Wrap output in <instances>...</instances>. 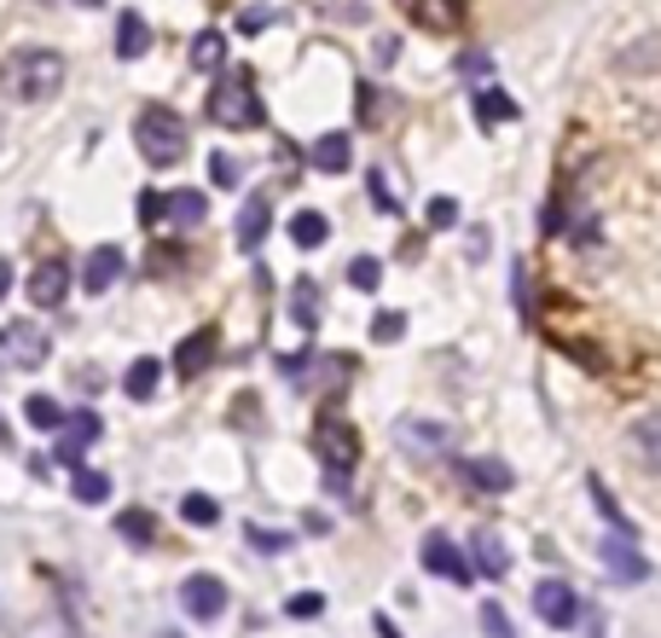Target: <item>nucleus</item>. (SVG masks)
<instances>
[{"label": "nucleus", "instance_id": "1", "mask_svg": "<svg viewBox=\"0 0 661 638\" xmlns=\"http://www.w3.org/2000/svg\"><path fill=\"white\" fill-rule=\"evenodd\" d=\"M0 88L18 105H47V99L64 93V59L53 47H12L0 59Z\"/></svg>", "mask_w": 661, "mask_h": 638}, {"label": "nucleus", "instance_id": "2", "mask_svg": "<svg viewBox=\"0 0 661 638\" xmlns=\"http://www.w3.org/2000/svg\"><path fill=\"white\" fill-rule=\"evenodd\" d=\"M186 123L180 111L168 105H140V116H134V145H140V157L151 163V169H175V163L186 157Z\"/></svg>", "mask_w": 661, "mask_h": 638}, {"label": "nucleus", "instance_id": "3", "mask_svg": "<svg viewBox=\"0 0 661 638\" xmlns=\"http://www.w3.org/2000/svg\"><path fill=\"white\" fill-rule=\"evenodd\" d=\"M209 123L215 128H262L267 111L256 99V81H250V71H220L215 88H209Z\"/></svg>", "mask_w": 661, "mask_h": 638}, {"label": "nucleus", "instance_id": "4", "mask_svg": "<svg viewBox=\"0 0 661 638\" xmlns=\"http://www.w3.org/2000/svg\"><path fill=\"white\" fill-rule=\"evenodd\" d=\"M395 447H401L412 464H441V459L453 452V424H441V418H423V412H406V418H395Z\"/></svg>", "mask_w": 661, "mask_h": 638}, {"label": "nucleus", "instance_id": "5", "mask_svg": "<svg viewBox=\"0 0 661 638\" xmlns=\"http://www.w3.org/2000/svg\"><path fill=\"white\" fill-rule=\"evenodd\" d=\"M47 355H53V343H47V331L36 326V319L0 326V372H41Z\"/></svg>", "mask_w": 661, "mask_h": 638}, {"label": "nucleus", "instance_id": "6", "mask_svg": "<svg viewBox=\"0 0 661 638\" xmlns=\"http://www.w3.org/2000/svg\"><path fill=\"white\" fill-rule=\"evenodd\" d=\"M314 452H319V464L336 470V476H348L354 459H360V435H354L348 418H336V412H319V424H314Z\"/></svg>", "mask_w": 661, "mask_h": 638}, {"label": "nucleus", "instance_id": "7", "mask_svg": "<svg viewBox=\"0 0 661 638\" xmlns=\"http://www.w3.org/2000/svg\"><path fill=\"white\" fill-rule=\"evenodd\" d=\"M418 563L430 569V575H441L447 586H470L476 580V569H470V558L459 551V540H453V534H423V546H418Z\"/></svg>", "mask_w": 661, "mask_h": 638}, {"label": "nucleus", "instance_id": "8", "mask_svg": "<svg viewBox=\"0 0 661 638\" xmlns=\"http://www.w3.org/2000/svg\"><path fill=\"white\" fill-rule=\"evenodd\" d=\"M534 615L546 621V627H557V633H569L574 621L586 615V603H581V592H574L569 580H539L534 586Z\"/></svg>", "mask_w": 661, "mask_h": 638}, {"label": "nucleus", "instance_id": "9", "mask_svg": "<svg viewBox=\"0 0 661 638\" xmlns=\"http://www.w3.org/2000/svg\"><path fill=\"white\" fill-rule=\"evenodd\" d=\"M180 610L192 621H220L227 615V580L220 575H186L180 580Z\"/></svg>", "mask_w": 661, "mask_h": 638}, {"label": "nucleus", "instance_id": "10", "mask_svg": "<svg viewBox=\"0 0 661 638\" xmlns=\"http://www.w3.org/2000/svg\"><path fill=\"white\" fill-rule=\"evenodd\" d=\"M598 558H603V569H609L615 586H644L650 580V563H644V551L626 540V534H609V540L598 546Z\"/></svg>", "mask_w": 661, "mask_h": 638}, {"label": "nucleus", "instance_id": "11", "mask_svg": "<svg viewBox=\"0 0 661 638\" xmlns=\"http://www.w3.org/2000/svg\"><path fill=\"white\" fill-rule=\"evenodd\" d=\"M99 430H105V418L99 412H64V435H59V459L71 464V470H81V459H88V447L99 442Z\"/></svg>", "mask_w": 661, "mask_h": 638}, {"label": "nucleus", "instance_id": "12", "mask_svg": "<svg viewBox=\"0 0 661 638\" xmlns=\"http://www.w3.org/2000/svg\"><path fill=\"white\" fill-rule=\"evenodd\" d=\"M470 569H476L482 580H505V575H511V546H505L494 528L470 534Z\"/></svg>", "mask_w": 661, "mask_h": 638}, {"label": "nucleus", "instance_id": "13", "mask_svg": "<svg viewBox=\"0 0 661 638\" xmlns=\"http://www.w3.org/2000/svg\"><path fill=\"white\" fill-rule=\"evenodd\" d=\"M24 291H29V302H36V308H59V302L71 296V267L53 261V256L36 261V273H29Z\"/></svg>", "mask_w": 661, "mask_h": 638}, {"label": "nucleus", "instance_id": "14", "mask_svg": "<svg viewBox=\"0 0 661 638\" xmlns=\"http://www.w3.org/2000/svg\"><path fill=\"white\" fill-rule=\"evenodd\" d=\"M412 24L430 29V36H459L465 29V0H412Z\"/></svg>", "mask_w": 661, "mask_h": 638}, {"label": "nucleus", "instance_id": "15", "mask_svg": "<svg viewBox=\"0 0 661 638\" xmlns=\"http://www.w3.org/2000/svg\"><path fill=\"white\" fill-rule=\"evenodd\" d=\"M123 267H128V256H123V250H116V244H99L93 256L81 261V291H88V296H105L111 284L123 279Z\"/></svg>", "mask_w": 661, "mask_h": 638}, {"label": "nucleus", "instance_id": "16", "mask_svg": "<svg viewBox=\"0 0 661 638\" xmlns=\"http://www.w3.org/2000/svg\"><path fill=\"white\" fill-rule=\"evenodd\" d=\"M626 447H633V464L661 476V412H644L633 430H626Z\"/></svg>", "mask_w": 661, "mask_h": 638}, {"label": "nucleus", "instance_id": "17", "mask_svg": "<svg viewBox=\"0 0 661 638\" xmlns=\"http://www.w3.org/2000/svg\"><path fill=\"white\" fill-rule=\"evenodd\" d=\"M267 227H274V192H250L239 209V250H262Z\"/></svg>", "mask_w": 661, "mask_h": 638}, {"label": "nucleus", "instance_id": "18", "mask_svg": "<svg viewBox=\"0 0 661 638\" xmlns=\"http://www.w3.org/2000/svg\"><path fill=\"white\" fill-rule=\"evenodd\" d=\"M203 215H209V197L180 187V192H163V221L168 227H203Z\"/></svg>", "mask_w": 661, "mask_h": 638}, {"label": "nucleus", "instance_id": "19", "mask_svg": "<svg viewBox=\"0 0 661 638\" xmlns=\"http://www.w3.org/2000/svg\"><path fill=\"white\" fill-rule=\"evenodd\" d=\"M308 163H314L319 175H343L348 163H354V140H348V133H319L314 151H308Z\"/></svg>", "mask_w": 661, "mask_h": 638}, {"label": "nucleus", "instance_id": "20", "mask_svg": "<svg viewBox=\"0 0 661 638\" xmlns=\"http://www.w3.org/2000/svg\"><path fill=\"white\" fill-rule=\"evenodd\" d=\"M470 105H476V123H482V128H499V123H517V116H522V111H517V99H511V93H499L494 81L470 93Z\"/></svg>", "mask_w": 661, "mask_h": 638}, {"label": "nucleus", "instance_id": "21", "mask_svg": "<svg viewBox=\"0 0 661 638\" xmlns=\"http://www.w3.org/2000/svg\"><path fill=\"white\" fill-rule=\"evenodd\" d=\"M145 53H151V24L140 18V12H123V18H116V59L134 64Z\"/></svg>", "mask_w": 661, "mask_h": 638}, {"label": "nucleus", "instance_id": "22", "mask_svg": "<svg viewBox=\"0 0 661 638\" xmlns=\"http://www.w3.org/2000/svg\"><path fill=\"white\" fill-rule=\"evenodd\" d=\"M215 343H220V337H215L209 326H203V331H192V337H186V343L175 348V372H180V378H198L203 366L215 360Z\"/></svg>", "mask_w": 661, "mask_h": 638}, {"label": "nucleus", "instance_id": "23", "mask_svg": "<svg viewBox=\"0 0 661 638\" xmlns=\"http://www.w3.org/2000/svg\"><path fill=\"white\" fill-rule=\"evenodd\" d=\"M465 482L470 488H482V494H511V464L505 459H465Z\"/></svg>", "mask_w": 661, "mask_h": 638}, {"label": "nucleus", "instance_id": "24", "mask_svg": "<svg viewBox=\"0 0 661 638\" xmlns=\"http://www.w3.org/2000/svg\"><path fill=\"white\" fill-rule=\"evenodd\" d=\"M319 314H326V308H319V284L314 279H296L291 284V326L296 331H319Z\"/></svg>", "mask_w": 661, "mask_h": 638}, {"label": "nucleus", "instance_id": "25", "mask_svg": "<svg viewBox=\"0 0 661 638\" xmlns=\"http://www.w3.org/2000/svg\"><path fill=\"white\" fill-rule=\"evenodd\" d=\"M326 239H331V221H326L319 209H296V215H291V244H296V250H319Z\"/></svg>", "mask_w": 661, "mask_h": 638}, {"label": "nucleus", "instance_id": "26", "mask_svg": "<svg viewBox=\"0 0 661 638\" xmlns=\"http://www.w3.org/2000/svg\"><path fill=\"white\" fill-rule=\"evenodd\" d=\"M157 383H163V366L151 360V355H140V360H134L128 372H123V390H128V400H151V395H157Z\"/></svg>", "mask_w": 661, "mask_h": 638}, {"label": "nucleus", "instance_id": "27", "mask_svg": "<svg viewBox=\"0 0 661 638\" xmlns=\"http://www.w3.org/2000/svg\"><path fill=\"white\" fill-rule=\"evenodd\" d=\"M192 64L209 71V76H220L227 71V36H220V29H203V36L192 41Z\"/></svg>", "mask_w": 661, "mask_h": 638}, {"label": "nucleus", "instance_id": "28", "mask_svg": "<svg viewBox=\"0 0 661 638\" xmlns=\"http://www.w3.org/2000/svg\"><path fill=\"white\" fill-rule=\"evenodd\" d=\"M586 494H592V506H598V511L609 516V534H626V540H638V534H633V523H626V516H621V506H615V494L603 488V476H586Z\"/></svg>", "mask_w": 661, "mask_h": 638}, {"label": "nucleus", "instance_id": "29", "mask_svg": "<svg viewBox=\"0 0 661 638\" xmlns=\"http://www.w3.org/2000/svg\"><path fill=\"white\" fill-rule=\"evenodd\" d=\"M116 534H123V540L128 546H151V540H157V516H151V511H123V516H116Z\"/></svg>", "mask_w": 661, "mask_h": 638}, {"label": "nucleus", "instance_id": "30", "mask_svg": "<svg viewBox=\"0 0 661 638\" xmlns=\"http://www.w3.org/2000/svg\"><path fill=\"white\" fill-rule=\"evenodd\" d=\"M244 540L250 551H262V558H284V551L296 546V534H284V528H262V523H250L244 528Z\"/></svg>", "mask_w": 661, "mask_h": 638}, {"label": "nucleus", "instance_id": "31", "mask_svg": "<svg viewBox=\"0 0 661 638\" xmlns=\"http://www.w3.org/2000/svg\"><path fill=\"white\" fill-rule=\"evenodd\" d=\"M71 494L81 499V506H105V499H111V476H105V470H88V464H81L76 482H71Z\"/></svg>", "mask_w": 661, "mask_h": 638}, {"label": "nucleus", "instance_id": "32", "mask_svg": "<svg viewBox=\"0 0 661 638\" xmlns=\"http://www.w3.org/2000/svg\"><path fill=\"white\" fill-rule=\"evenodd\" d=\"M24 424L36 430H64V407L53 395H24Z\"/></svg>", "mask_w": 661, "mask_h": 638}, {"label": "nucleus", "instance_id": "33", "mask_svg": "<svg viewBox=\"0 0 661 638\" xmlns=\"http://www.w3.org/2000/svg\"><path fill=\"white\" fill-rule=\"evenodd\" d=\"M180 516H186L192 528H209V523H220V506H215L209 494H186V499H180Z\"/></svg>", "mask_w": 661, "mask_h": 638}, {"label": "nucleus", "instance_id": "34", "mask_svg": "<svg viewBox=\"0 0 661 638\" xmlns=\"http://www.w3.org/2000/svg\"><path fill=\"white\" fill-rule=\"evenodd\" d=\"M348 284H354V291H378V284H383V261L378 256H354L348 261Z\"/></svg>", "mask_w": 661, "mask_h": 638}, {"label": "nucleus", "instance_id": "35", "mask_svg": "<svg viewBox=\"0 0 661 638\" xmlns=\"http://www.w3.org/2000/svg\"><path fill=\"white\" fill-rule=\"evenodd\" d=\"M482 638H517L511 633V615H505V603H494V598H482Z\"/></svg>", "mask_w": 661, "mask_h": 638}, {"label": "nucleus", "instance_id": "36", "mask_svg": "<svg viewBox=\"0 0 661 638\" xmlns=\"http://www.w3.org/2000/svg\"><path fill=\"white\" fill-rule=\"evenodd\" d=\"M209 180H215L220 192H232V187H239V180H244L239 157H227V151H215V157H209Z\"/></svg>", "mask_w": 661, "mask_h": 638}, {"label": "nucleus", "instance_id": "37", "mask_svg": "<svg viewBox=\"0 0 661 638\" xmlns=\"http://www.w3.org/2000/svg\"><path fill=\"white\" fill-rule=\"evenodd\" d=\"M423 221H430L435 232L459 227V197H430V209H423Z\"/></svg>", "mask_w": 661, "mask_h": 638}, {"label": "nucleus", "instance_id": "38", "mask_svg": "<svg viewBox=\"0 0 661 638\" xmlns=\"http://www.w3.org/2000/svg\"><path fill=\"white\" fill-rule=\"evenodd\" d=\"M267 24H279V7H244L239 12V36H262Z\"/></svg>", "mask_w": 661, "mask_h": 638}, {"label": "nucleus", "instance_id": "39", "mask_svg": "<svg viewBox=\"0 0 661 638\" xmlns=\"http://www.w3.org/2000/svg\"><path fill=\"white\" fill-rule=\"evenodd\" d=\"M366 187H371V197H378V209H383V215H401V197H395V187L383 180V169H371V175H366Z\"/></svg>", "mask_w": 661, "mask_h": 638}, {"label": "nucleus", "instance_id": "40", "mask_svg": "<svg viewBox=\"0 0 661 638\" xmlns=\"http://www.w3.org/2000/svg\"><path fill=\"white\" fill-rule=\"evenodd\" d=\"M487 71H494V64H487V53H465V59H459V76L470 81V88H487Z\"/></svg>", "mask_w": 661, "mask_h": 638}, {"label": "nucleus", "instance_id": "41", "mask_svg": "<svg viewBox=\"0 0 661 638\" xmlns=\"http://www.w3.org/2000/svg\"><path fill=\"white\" fill-rule=\"evenodd\" d=\"M401 331H406V314H378V319H371V337H378V343H395Z\"/></svg>", "mask_w": 661, "mask_h": 638}, {"label": "nucleus", "instance_id": "42", "mask_svg": "<svg viewBox=\"0 0 661 638\" xmlns=\"http://www.w3.org/2000/svg\"><path fill=\"white\" fill-rule=\"evenodd\" d=\"M284 610H291L296 621H314L319 610H326V598H319V592H296L291 603H284Z\"/></svg>", "mask_w": 661, "mask_h": 638}, {"label": "nucleus", "instance_id": "43", "mask_svg": "<svg viewBox=\"0 0 661 638\" xmlns=\"http://www.w3.org/2000/svg\"><path fill=\"white\" fill-rule=\"evenodd\" d=\"M140 221H151V227L163 221V192H140Z\"/></svg>", "mask_w": 661, "mask_h": 638}, {"label": "nucleus", "instance_id": "44", "mask_svg": "<svg viewBox=\"0 0 661 638\" xmlns=\"http://www.w3.org/2000/svg\"><path fill=\"white\" fill-rule=\"evenodd\" d=\"M401 53V36H378V64H395Z\"/></svg>", "mask_w": 661, "mask_h": 638}, {"label": "nucleus", "instance_id": "45", "mask_svg": "<svg viewBox=\"0 0 661 638\" xmlns=\"http://www.w3.org/2000/svg\"><path fill=\"white\" fill-rule=\"evenodd\" d=\"M371 627H378V638H406L401 627H395V621H389V615H378V621H371Z\"/></svg>", "mask_w": 661, "mask_h": 638}, {"label": "nucleus", "instance_id": "46", "mask_svg": "<svg viewBox=\"0 0 661 638\" xmlns=\"http://www.w3.org/2000/svg\"><path fill=\"white\" fill-rule=\"evenodd\" d=\"M7 291H12V267L0 261V296H7Z\"/></svg>", "mask_w": 661, "mask_h": 638}, {"label": "nucleus", "instance_id": "47", "mask_svg": "<svg viewBox=\"0 0 661 638\" xmlns=\"http://www.w3.org/2000/svg\"><path fill=\"white\" fill-rule=\"evenodd\" d=\"M81 7H99V0H81Z\"/></svg>", "mask_w": 661, "mask_h": 638}, {"label": "nucleus", "instance_id": "48", "mask_svg": "<svg viewBox=\"0 0 661 638\" xmlns=\"http://www.w3.org/2000/svg\"><path fill=\"white\" fill-rule=\"evenodd\" d=\"M401 7H412V0H401Z\"/></svg>", "mask_w": 661, "mask_h": 638}]
</instances>
